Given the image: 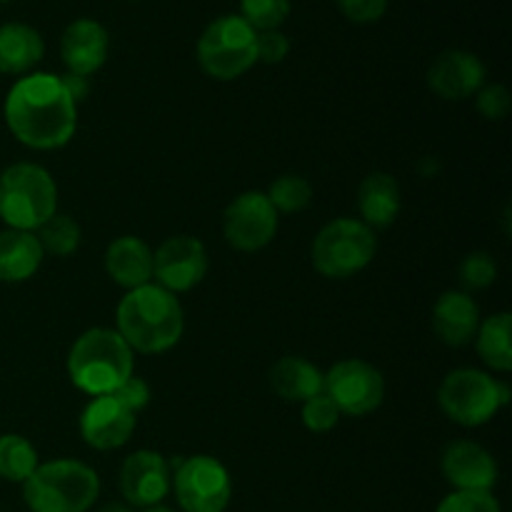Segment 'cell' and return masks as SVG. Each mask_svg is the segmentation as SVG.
<instances>
[{
    "mask_svg": "<svg viewBox=\"0 0 512 512\" xmlns=\"http://www.w3.org/2000/svg\"><path fill=\"white\" fill-rule=\"evenodd\" d=\"M3 115L13 138L33 150L63 148L78 130V103L53 73L23 75L5 95Z\"/></svg>",
    "mask_w": 512,
    "mask_h": 512,
    "instance_id": "1",
    "label": "cell"
},
{
    "mask_svg": "<svg viewBox=\"0 0 512 512\" xmlns=\"http://www.w3.org/2000/svg\"><path fill=\"white\" fill-rule=\"evenodd\" d=\"M118 333L133 353L158 355L178 345L185 318L180 300L158 283L128 290L118 303Z\"/></svg>",
    "mask_w": 512,
    "mask_h": 512,
    "instance_id": "2",
    "label": "cell"
},
{
    "mask_svg": "<svg viewBox=\"0 0 512 512\" xmlns=\"http://www.w3.org/2000/svg\"><path fill=\"white\" fill-rule=\"evenodd\" d=\"M133 368V350L113 328L85 330L68 353L70 380L93 398L115 393L133 375Z\"/></svg>",
    "mask_w": 512,
    "mask_h": 512,
    "instance_id": "3",
    "label": "cell"
},
{
    "mask_svg": "<svg viewBox=\"0 0 512 512\" xmlns=\"http://www.w3.org/2000/svg\"><path fill=\"white\" fill-rule=\"evenodd\" d=\"M98 495V473L70 458L38 465L23 483L25 505L33 512H88Z\"/></svg>",
    "mask_w": 512,
    "mask_h": 512,
    "instance_id": "4",
    "label": "cell"
},
{
    "mask_svg": "<svg viewBox=\"0 0 512 512\" xmlns=\"http://www.w3.org/2000/svg\"><path fill=\"white\" fill-rule=\"evenodd\" d=\"M58 213V185L35 163H15L0 175V218L8 228L35 233Z\"/></svg>",
    "mask_w": 512,
    "mask_h": 512,
    "instance_id": "5",
    "label": "cell"
},
{
    "mask_svg": "<svg viewBox=\"0 0 512 512\" xmlns=\"http://www.w3.org/2000/svg\"><path fill=\"white\" fill-rule=\"evenodd\" d=\"M510 400L508 385L475 368H460L445 375L438 390V403L453 423L480 428L490 423Z\"/></svg>",
    "mask_w": 512,
    "mask_h": 512,
    "instance_id": "6",
    "label": "cell"
},
{
    "mask_svg": "<svg viewBox=\"0 0 512 512\" xmlns=\"http://www.w3.org/2000/svg\"><path fill=\"white\" fill-rule=\"evenodd\" d=\"M378 250L375 230L363 220L338 218L323 225L313 240V265L320 275L333 280L353 278L368 268Z\"/></svg>",
    "mask_w": 512,
    "mask_h": 512,
    "instance_id": "7",
    "label": "cell"
},
{
    "mask_svg": "<svg viewBox=\"0 0 512 512\" xmlns=\"http://www.w3.org/2000/svg\"><path fill=\"white\" fill-rule=\"evenodd\" d=\"M258 33L240 15H220L198 40V63L215 80H235L258 63Z\"/></svg>",
    "mask_w": 512,
    "mask_h": 512,
    "instance_id": "8",
    "label": "cell"
},
{
    "mask_svg": "<svg viewBox=\"0 0 512 512\" xmlns=\"http://www.w3.org/2000/svg\"><path fill=\"white\" fill-rule=\"evenodd\" d=\"M170 490L183 512H225L233 500V480L228 468L213 455H190L175 460Z\"/></svg>",
    "mask_w": 512,
    "mask_h": 512,
    "instance_id": "9",
    "label": "cell"
},
{
    "mask_svg": "<svg viewBox=\"0 0 512 512\" xmlns=\"http://www.w3.org/2000/svg\"><path fill=\"white\" fill-rule=\"evenodd\" d=\"M325 395L338 405L340 415L363 418L375 413L383 403L385 378L375 365L365 360H340L325 375Z\"/></svg>",
    "mask_w": 512,
    "mask_h": 512,
    "instance_id": "10",
    "label": "cell"
},
{
    "mask_svg": "<svg viewBox=\"0 0 512 512\" xmlns=\"http://www.w3.org/2000/svg\"><path fill=\"white\" fill-rule=\"evenodd\" d=\"M278 220V210L273 208L268 195L260 193V190H248L225 208V240L243 253L263 250L265 245L273 243L275 233H278Z\"/></svg>",
    "mask_w": 512,
    "mask_h": 512,
    "instance_id": "11",
    "label": "cell"
},
{
    "mask_svg": "<svg viewBox=\"0 0 512 512\" xmlns=\"http://www.w3.org/2000/svg\"><path fill=\"white\" fill-rule=\"evenodd\" d=\"M208 273L205 245L193 235L168 238L153 253V278L173 295L188 293Z\"/></svg>",
    "mask_w": 512,
    "mask_h": 512,
    "instance_id": "12",
    "label": "cell"
},
{
    "mask_svg": "<svg viewBox=\"0 0 512 512\" xmlns=\"http://www.w3.org/2000/svg\"><path fill=\"white\" fill-rule=\"evenodd\" d=\"M173 485L170 463L155 450H135L120 468V490L130 508H153L163 505Z\"/></svg>",
    "mask_w": 512,
    "mask_h": 512,
    "instance_id": "13",
    "label": "cell"
},
{
    "mask_svg": "<svg viewBox=\"0 0 512 512\" xmlns=\"http://www.w3.org/2000/svg\"><path fill=\"white\" fill-rule=\"evenodd\" d=\"M135 430V413H130L115 395H98L80 415V435L95 450H118Z\"/></svg>",
    "mask_w": 512,
    "mask_h": 512,
    "instance_id": "14",
    "label": "cell"
},
{
    "mask_svg": "<svg viewBox=\"0 0 512 512\" xmlns=\"http://www.w3.org/2000/svg\"><path fill=\"white\" fill-rule=\"evenodd\" d=\"M428 85L443 100L473 98L485 85L483 60L468 50H445L430 65Z\"/></svg>",
    "mask_w": 512,
    "mask_h": 512,
    "instance_id": "15",
    "label": "cell"
},
{
    "mask_svg": "<svg viewBox=\"0 0 512 512\" xmlns=\"http://www.w3.org/2000/svg\"><path fill=\"white\" fill-rule=\"evenodd\" d=\"M110 35L103 23L93 18H78L65 28L60 38V58H63L68 73L90 78L98 73L108 60Z\"/></svg>",
    "mask_w": 512,
    "mask_h": 512,
    "instance_id": "16",
    "label": "cell"
},
{
    "mask_svg": "<svg viewBox=\"0 0 512 512\" xmlns=\"http://www.w3.org/2000/svg\"><path fill=\"white\" fill-rule=\"evenodd\" d=\"M443 475L455 490H483L493 493L498 483V463L478 443L458 440L443 453Z\"/></svg>",
    "mask_w": 512,
    "mask_h": 512,
    "instance_id": "17",
    "label": "cell"
},
{
    "mask_svg": "<svg viewBox=\"0 0 512 512\" xmlns=\"http://www.w3.org/2000/svg\"><path fill=\"white\" fill-rule=\"evenodd\" d=\"M480 328V308L465 290H448L435 300L433 330L450 348H463Z\"/></svg>",
    "mask_w": 512,
    "mask_h": 512,
    "instance_id": "18",
    "label": "cell"
},
{
    "mask_svg": "<svg viewBox=\"0 0 512 512\" xmlns=\"http://www.w3.org/2000/svg\"><path fill=\"white\" fill-rule=\"evenodd\" d=\"M105 270L125 290L153 283V250L145 240L123 235L105 250Z\"/></svg>",
    "mask_w": 512,
    "mask_h": 512,
    "instance_id": "19",
    "label": "cell"
},
{
    "mask_svg": "<svg viewBox=\"0 0 512 512\" xmlns=\"http://www.w3.org/2000/svg\"><path fill=\"white\" fill-rule=\"evenodd\" d=\"M45 250L38 235L5 228L0 233V283H23L38 273Z\"/></svg>",
    "mask_w": 512,
    "mask_h": 512,
    "instance_id": "20",
    "label": "cell"
},
{
    "mask_svg": "<svg viewBox=\"0 0 512 512\" xmlns=\"http://www.w3.org/2000/svg\"><path fill=\"white\" fill-rule=\"evenodd\" d=\"M45 43L28 23L0 25V73L28 75L43 60Z\"/></svg>",
    "mask_w": 512,
    "mask_h": 512,
    "instance_id": "21",
    "label": "cell"
},
{
    "mask_svg": "<svg viewBox=\"0 0 512 512\" xmlns=\"http://www.w3.org/2000/svg\"><path fill=\"white\" fill-rule=\"evenodd\" d=\"M270 385L288 403H300L325 393V375L310 360L285 355L270 370Z\"/></svg>",
    "mask_w": 512,
    "mask_h": 512,
    "instance_id": "22",
    "label": "cell"
},
{
    "mask_svg": "<svg viewBox=\"0 0 512 512\" xmlns=\"http://www.w3.org/2000/svg\"><path fill=\"white\" fill-rule=\"evenodd\" d=\"M400 185L393 175L388 173H370L360 183L358 190V208L363 215V223L368 228H388L395 223L400 213Z\"/></svg>",
    "mask_w": 512,
    "mask_h": 512,
    "instance_id": "23",
    "label": "cell"
},
{
    "mask_svg": "<svg viewBox=\"0 0 512 512\" xmlns=\"http://www.w3.org/2000/svg\"><path fill=\"white\" fill-rule=\"evenodd\" d=\"M512 318L510 313L490 315L485 323H480L475 333L478 355L490 370L495 373H510L512 370Z\"/></svg>",
    "mask_w": 512,
    "mask_h": 512,
    "instance_id": "24",
    "label": "cell"
},
{
    "mask_svg": "<svg viewBox=\"0 0 512 512\" xmlns=\"http://www.w3.org/2000/svg\"><path fill=\"white\" fill-rule=\"evenodd\" d=\"M38 450L23 435H0V478L23 485L38 468Z\"/></svg>",
    "mask_w": 512,
    "mask_h": 512,
    "instance_id": "25",
    "label": "cell"
},
{
    "mask_svg": "<svg viewBox=\"0 0 512 512\" xmlns=\"http://www.w3.org/2000/svg\"><path fill=\"white\" fill-rule=\"evenodd\" d=\"M35 235H38L45 253L55 255V258H68V255H73L75 250H78L80 238H83V235H80V225L75 223L70 215L63 213H55L53 218L45 220V223L35 230Z\"/></svg>",
    "mask_w": 512,
    "mask_h": 512,
    "instance_id": "26",
    "label": "cell"
},
{
    "mask_svg": "<svg viewBox=\"0 0 512 512\" xmlns=\"http://www.w3.org/2000/svg\"><path fill=\"white\" fill-rule=\"evenodd\" d=\"M268 200L280 213H300L313 200V185L300 175H280L268 188Z\"/></svg>",
    "mask_w": 512,
    "mask_h": 512,
    "instance_id": "27",
    "label": "cell"
},
{
    "mask_svg": "<svg viewBox=\"0 0 512 512\" xmlns=\"http://www.w3.org/2000/svg\"><path fill=\"white\" fill-rule=\"evenodd\" d=\"M293 3L290 0H240V18L255 30H280V25L288 20Z\"/></svg>",
    "mask_w": 512,
    "mask_h": 512,
    "instance_id": "28",
    "label": "cell"
},
{
    "mask_svg": "<svg viewBox=\"0 0 512 512\" xmlns=\"http://www.w3.org/2000/svg\"><path fill=\"white\" fill-rule=\"evenodd\" d=\"M303 425L310 433H328L340 423V410L333 400L325 393L315 395V398L303 403Z\"/></svg>",
    "mask_w": 512,
    "mask_h": 512,
    "instance_id": "29",
    "label": "cell"
},
{
    "mask_svg": "<svg viewBox=\"0 0 512 512\" xmlns=\"http://www.w3.org/2000/svg\"><path fill=\"white\" fill-rule=\"evenodd\" d=\"M460 283L465 290H485L495 283V260L488 253H470L468 258L460 263Z\"/></svg>",
    "mask_w": 512,
    "mask_h": 512,
    "instance_id": "30",
    "label": "cell"
},
{
    "mask_svg": "<svg viewBox=\"0 0 512 512\" xmlns=\"http://www.w3.org/2000/svg\"><path fill=\"white\" fill-rule=\"evenodd\" d=\"M435 512H503L493 493L483 490H453Z\"/></svg>",
    "mask_w": 512,
    "mask_h": 512,
    "instance_id": "31",
    "label": "cell"
},
{
    "mask_svg": "<svg viewBox=\"0 0 512 512\" xmlns=\"http://www.w3.org/2000/svg\"><path fill=\"white\" fill-rule=\"evenodd\" d=\"M478 110L480 115H485L488 120H503L508 118L510 108H512V98L510 90L500 83H490L483 85L478 90Z\"/></svg>",
    "mask_w": 512,
    "mask_h": 512,
    "instance_id": "32",
    "label": "cell"
},
{
    "mask_svg": "<svg viewBox=\"0 0 512 512\" xmlns=\"http://www.w3.org/2000/svg\"><path fill=\"white\" fill-rule=\"evenodd\" d=\"M340 13L350 20V23L368 25L375 23L385 15L388 10V0H335Z\"/></svg>",
    "mask_w": 512,
    "mask_h": 512,
    "instance_id": "33",
    "label": "cell"
},
{
    "mask_svg": "<svg viewBox=\"0 0 512 512\" xmlns=\"http://www.w3.org/2000/svg\"><path fill=\"white\" fill-rule=\"evenodd\" d=\"M255 48H258V63L275 65L283 63L285 55L290 53V40L283 30H263L258 33Z\"/></svg>",
    "mask_w": 512,
    "mask_h": 512,
    "instance_id": "34",
    "label": "cell"
},
{
    "mask_svg": "<svg viewBox=\"0 0 512 512\" xmlns=\"http://www.w3.org/2000/svg\"><path fill=\"white\" fill-rule=\"evenodd\" d=\"M110 395H115V398H118L120 403L130 410V413L138 415L140 410L150 403V385L145 383L143 378H135V375H130V378Z\"/></svg>",
    "mask_w": 512,
    "mask_h": 512,
    "instance_id": "35",
    "label": "cell"
},
{
    "mask_svg": "<svg viewBox=\"0 0 512 512\" xmlns=\"http://www.w3.org/2000/svg\"><path fill=\"white\" fill-rule=\"evenodd\" d=\"M60 80H63L65 90H68L70 98H73L75 103H80V100L88 95V78H83V75L65 73V75H60Z\"/></svg>",
    "mask_w": 512,
    "mask_h": 512,
    "instance_id": "36",
    "label": "cell"
},
{
    "mask_svg": "<svg viewBox=\"0 0 512 512\" xmlns=\"http://www.w3.org/2000/svg\"><path fill=\"white\" fill-rule=\"evenodd\" d=\"M100 512H135V510L130 508V505H123V503H108Z\"/></svg>",
    "mask_w": 512,
    "mask_h": 512,
    "instance_id": "37",
    "label": "cell"
},
{
    "mask_svg": "<svg viewBox=\"0 0 512 512\" xmlns=\"http://www.w3.org/2000/svg\"><path fill=\"white\" fill-rule=\"evenodd\" d=\"M143 512H178V510L168 508V505H153V508H145Z\"/></svg>",
    "mask_w": 512,
    "mask_h": 512,
    "instance_id": "38",
    "label": "cell"
},
{
    "mask_svg": "<svg viewBox=\"0 0 512 512\" xmlns=\"http://www.w3.org/2000/svg\"><path fill=\"white\" fill-rule=\"evenodd\" d=\"M0 3H8V0H0Z\"/></svg>",
    "mask_w": 512,
    "mask_h": 512,
    "instance_id": "39",
    "label": "cell"
}]
</instances>
